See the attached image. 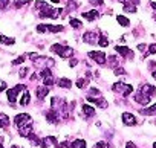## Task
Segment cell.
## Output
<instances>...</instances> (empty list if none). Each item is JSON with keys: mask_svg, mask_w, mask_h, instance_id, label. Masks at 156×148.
Returning a JSON list of instances; mask_svg holds the SVG:
<instances>
[{"mask_svg": "<svg viewBox=\"0 0 156 148\" xmlns=\"http://www.w3.org/2000/svg\"><path fill=\"white\" fill-rule=\"evenodd\" d=\"M150 5H151V8H154V9H156V2H151Z\"/></svg>", "mask_w": 156, "mask_h": 148, "instance_id": "47", "label": "cell"}, {"mask_svg": "<svg viewBox=\"0 0 156 148\" xmlns=\"http://www.w3.org/2000/svg\"><path fill=\"white\" fill-rule=\"evenodd\" d=\"M25 90H26V86H23V84H19V86L9 89V90L6 92V95H8V101L14 105V104H16V99H17V96H19V93H20V92H25Z\"/></svg>", "mask_w": 156, "mask_h": 148, "instance_id": "2", "label": "cell"}, {"mask_svg": "<svg viewBox=\"0 0 156 148\" xmlns=\"http://www.w3.org/2000/svg\"><path fill=\"white\" fill-rule=\"evenodd\" d=\"M0 148H3V137L0 136Z\"/></svg>", "mask_w": 156, "mask_h": 148, "instance_id": "46", "label": "cell"}, {"mask_svg": "<svg viewBox=\"0 0 156 148\" xmlns=\"http://www.w3.org/2000/svg\"><path fill=\"white\" fill-rule=\"evenodd\" d=\"M153 148H156V142H154V143H153Z\"/></svg>", "mask_w": 156, "mask_h": 148, "instance_id": "51", "label": "cell"}, {"mask_svg": "<svg viewBox=\"0 0 156 148\" xmlns=\"http://www.w3.org/2000/svg\"><path fill=\"white\" fill-rule=\"evenodd\" d=\"M133 98H135V101H136L138 104H141V105H147V104L150 102V96H145V95H142V93H139V92H138Z\"/></svg>", "mask_w": 156, "mask_h": 148, "instance_id": "11", "label": "cell"}, {"mask_svg": "<svg viewBox=\"0 0 156 148\" xmlns=\"http://www.w3.org/2000/svg\"><path fill=\"white\" fill-rule=\"evenodd\" d=\"M124 11L126 12H136V6L130 3H124Z\"/></svg>", "mask_w": 156, "mask_h": 148, "instance_id": "28", "label": "cell"}, {"mask_svg": "<svg viewBox=\"0 0 156 148\" xmlns=\"http://www.w3.org/2000/svg\"><path fill=\"white\" fill-rule=\"evenodd\" d=\"M98 44H100L101 47H107V46H109V40H107V37H106L104 34H100V37H98Z\"/></svg>", "mask_w": 156, "mask_h": 148, "instance_id": "22", "label": "cell"}, {"mask_svg": "<svg viewBox=\"0 0 156 148\" xmlns=\"http://www.w3.org/2000/svg\"><path fill=\"white\" fill-rule=\"evenodd\" d=\"M6 89V83L5 81H2V80H0V92H3Z\"/></svg>", "mask_w": 156, "mask_h": 148, "instance_id": "41", "label": "cell"}, {"mask_svg": "<svg viewBox=\"0 0 156 148\" xmlns=\"http://www.w3.org/2000/svg\"><path fill=\"white\" fill-rule=\"evenodd\" d=\"M150 53H156V43H153V44L148 46V55Z\"/></svg>", "mask_w": 156, "mask_h": 148, "instance_id": "34", "label": "cell"}, {"mask_svg": "<svg viewBox=\"0 0 156 148\" xmlns=\"http://www.w3.org/2000/svg\"><path fill=\"white\" fill-rule=\"evenodd\" d=\"M139 93H142V95L151 98L153 95H156V87H153V86H150V84H142V86L139 87Z\"/></svg>", "mask_w": 156, "mask_h": 148, "instance_id": "6", "label": "cell"}, {"mask_svg": "<svg viewBox=\"0 0 156 148\" xmlns=\"http://www.w3.org/2000/svg\"><path fill=\"white\" fill-rule=\"evenodd\" d=\"M64 28L63 26H52V25H48V31L49 32H61Z\"/></svg>", "mask_w": 156, "mask_h": 148, "instance_id": "29", "label": "cell"}, {"mask_svg": "<svg viewBox=\"0 0 156 148\" xmlns=\"http://www.w3.org/2000/svg\"><path fill=\"white\" fill-rule=\"evenodd\" d=\"M95 148H110V145H109V142H106V140H100V142L95 143Z\"/></svg>", "mask_w": 156, "mask_h": 148, "instance_id": "30", "label": "cell"}, {"mask_svg": "<svg viewBox=\"0 0 156 148\" xmlns=\"http://www.w3.org/2000/svg\"><path fill=\"white\" fill-rule=\"evenodd\" d=\"M115 50L124 58H133V50H130L127 46H116Z\"/></svg>", "mask_w": 156, "mask_h": 148, "instance_id": "7", "label": "cell"}, {"mask_svg": "<svg viewBox=\"0 0 156 148\" xmlns=\"http://www.w3.org/2000/svg\"><path fill=\"white\" fill-rule=\"evenodd\" d=\"M81 110H83V113H84L86 118H92V116H95V108L90 107V105H87V104H84V105L81 107Z\"/></svg>", "mask_w": 156, "mask_h": 148, "instance_id": "16", "label": "cell"}, {"mask_svg": "<svg viewBox=\"0 0 156 148\" xmlns=\"http://www.w3.org/2000/svg\"><path fill=\"white\" fill-rule=\"evenodd\" d=\"M58 55H60L61 58H70V57L73 55V49H72V47H69V46H64Z\"/></svg>", "mask_w": 156, "mask_h": 148, "instance_id": "15", "label": "cell"}, {"mask_svg": "<svg viewBox=\"0 0 156 148\" xmlns=\"http://www.w3.org/2000/svg\"><path fill=\"white\" fill-rule=\"evenodd\" d=\"M69 23H70V26H72L73 29H80V28L83 26V23H81L80 20H78V19H70V20H69Z\"/></svg>", "mask_w": 156, "mask_h": 148, "instance_id": "25", "label": "cell"}, {"mask_svg": "<svg viewBox=\"0 0 156 148\" xmlns=\"http://www.w3.org/2000/svg\"><path fill=\"white\" fill-rule=\"evenodd\" d=\"M26 73H28V69H26V67H23V69L19 72V75H20V78H23V77H26Z\"/></svg>", "mask_w": 156, "mask_h": 148, "instance_id": "39", "label": "cell"}, {"mask_svg": "<svg viewBox=\"0 0 156 148\" xmlns=\"http://www.w3.org/2000/svg\"><path fill=\"white\" fill-rule=\"evenodd\" d=\"M69 148H86V140L84 139H75L73 142L67 143Z\"/></svg>", "mask_w": 156, "mask_h": 148, "instance_id": "12", "label": "cell"}, {"mask_svg": "<svg viewBox=\"0 0 156 148\" xmlns=\"http://www.w3.org/2000/svg\"><path fill=\"white\" fill-rule=\"evenodd\" d=\"M37 32H40V34L48 32V25H38V26H37Z\"/></svg>", "mask_w": 156, "mask_h": 148, "instance_id": "33", "label": "cell"}, {"mask_svg": "<svg viewBox=\"0 0 156 148\" xmlns=\"http://www.w3.org/2000/svg\"><path fill=\"white\" fill-rule=\"evenodd\" d=\"M141 115H145V116L156 115V104H153V105L148 107V108H142V110H141Z\"/></svg>", "mask_w": 156, "mask_h": 148, "instance_id": "21", "label": "cell"}, {"mask_svg": "<svg viewBox=\"0 0 156 148\" xmlns=\"http://www.w3.org/2000/svg\"><path fill=\"white\" fill-rule=\"evenodd\" d=\"M9 127V118L3 113H0V128H8Z\"/></svg>", "mask_w": 156, "mask_h": 148, "instance_id": "19", "label": "cell"}, {"mask_svg": "<svg viewBox=\"0 0 156 148\" xmlns=\"http://www.w3.org/2000/svg\"><path fill=\"white\" fill-rule=\"evenodd\" d=\"M58 112H55V110H49V112H46V121L48 122H51V124H57L58 122Z\"/></svg>", "mask_w": 156, "mask_h": 148, "instance_id": "9", "label": "cell"}, {"mask_svg": "<svg viewBox=\"0 0 156 148\" xmlns=\"http://www.w3.org/2000/svg\"><path fill=\"white\" fill-rule=\"evenodd\" d=\"M116 20H118V23H119L121 26H124V28H127V26L130 25V20H129L127 17H124V15H118Z\"/></svg>", "mask_w": 156, "mask_h": 148, "instance_id": "23", "label": "cell"}, {"mask_svg": "<svg viewBox=\"0 0 156 148\" xmlns=\"http://www.w3.org/2000/svg\"><path fill=\"white\" fill-rule=\"evenodd\" d=\"M14 122H16V125L20 128V127H25V125L32 124V118H31L28 113H20V115H17V116L14 118Z\"/></svg>", "mask_w": 156, "mask_h": 148, "instance_id": "3", "label": "cell"}, {"mask_svg": "<svg viewBox=\"0 0 156 148\" xmlns=\"http://www.w3.org/2000/svg\"><path fill=\"white\" fill-rule=\"evenodd\" d=\"M138 49H139V50H142V52H144V50H145V49H147V44H144V43H141V44H138Z\"/></svg>", "mask_w": 156, "mask_h": 148, "instance_id": "42", "label": "cell"}, {"mask_svg": "<svg viewBox=\"0 0 156 148\" xmlns=\"http://www.w3.org/2000/svg\"><path fill=\"white\" fill-rule=\"evenodd\" d=\"M87 83H89V80H87V78H80V80L76 81V87H78V89H83V87H86V86H87Z\"/></svg>", "mask_w": 156, "mask_h": 148, "instance_id": "27", "label": "cell"}, {"mask_svg": "<svg viewBox=\"0 0 156 148\" xmlns=\"http://www.w3.org/2000/svg\"><path fill=\"white\" fill-rule=\"evenodd\" d=\"M98 11H95V9H92V11H89V12H83V19H86V20H89V22H95L97 19H98Z\"/></svg>", "mask_w": 156, "mask_h": 148, "instance_id": "13", "label": "cell"}, {"mask_svg": "<svg viewBox=\"0 0 156 148\" xmlns=\"http://www.w3.org/2000/svg\"><path fill=\"white\" fill-rule=\"evenodd\" d=\"M153 78H154V80H156V70H154V72H153Z\"/></svg>", "mask_w": 156, "mask_h": 148, "instance_id": "49", "label": "cell"}, {"mask_svg": "<svg viewBox=\"0 0 156 148\" xmlns=\"http://www.w3.org/2000/svg\"><path fill=\"white\" fill-rule=\"evenodd\" d=\"M112 90H113V92H116V93H119V95H122V96H129V95L133 92V87H132L130 84L115 83V84L112 86Z\"/></svg>", "mask_w": 156, "mask_h": 148, "instance_id": "1", "label": "cell"}, {"mask_svg": "<svg viewBox=\"0 0 156 148\" xmlns=\"http://www.w3.org/2000/svg\"><path fill=\"white\" fill-rule=\"evenodd\" d=\"M122 122L126 124V125H129V127H132V125H136V118L132 115V113H122Z\"/></svg>", "mask_w": 156, "mask_h": 148, "instance_id": "8", "label": "cell"}, {"mask_svg": "<svg viewBox=\"0 0 156 148\" xmlns=\"http://www.w3.org/2000/svg\"><path fill=\"white\" fill-rule=\"evenodd\" d=\"M89 57L95 61V63H98L100 66H104L106 64V53L104 52H89Z\"/></svg>", "mask_w": 156, "mask_h": 148, "instance_id": "4", "label": "cell"}, {"mask_svg": "<svg viewBox=\"0 0 156 148\" xmlns=\"http://www.w3.org/2000/svg\"><path fill=\"white\" fill-rule=\"evenodd\" d=\"M89 2H90L92 5H95V6H100V5H103L104 0H89Z\"/></svg>", "mask_w": 156, "mask_h": 148, "instance_id": "37", "label": "cell"}, {"mask_svg": "<svg viewBox=\"0 0 156 148\" xmlns=\"http://www.w3.org/2000/svg\"><path fill=\"white\" fill-rule=\"evenodd\" d=\"M129 2H130V3H133V5H135V6H136V5H138V3H139V0H129Z\"/></svg>", "mask_w": 156, "mask_h": 148, "instance_id": "45", "label": "cell"}, {"mask_svg": "<svg viewBox=\"0 0 156 148\" xmlns=\"http://www.w3.org/2000/svg\"><path fill=\"white\" fill-rule=\"evenodd\" d=\"M76 63H78V61H76L75 58H72V60L69 61V66H70V67H73V66H76Z\"/></svg>", "mask_w": 156, "mask_h": 148, "instance_id": "43", "label": "cell"}, {"mask_svg": "<svg viewBox=\"0 0 156 148\" xmlns=\"http://www.w3.org/2000/svg\"><path fill=\"white\" fill-rule=\"evenodd\" d=\"M11 148H20V146H17V145H12V146H11Z\"/></svg>", "mask_w": 156, "mask_h": 148, "instance_id": "50", "label": "cell"}, {"mask_svg": "<svg viewBox=\"0 0 156 148\" xmlns=\"http://www.w3.org/2000/svg\"><path fill=\"white\" fill-rule=\"evenodd\" d=\"M63 47H64L63 44H54V46L51 47V50H52V52H55V53H60Z\"/></svg>", "mask_w": 156, "mask_h": 148, "instance_id": "32", "label": "cell"}, {"mask_svg": "<svg viewBox=\"0 0 156 148\" xmlns=\"http://www.w3.org/2000/svg\"><path fill=\"white\" fill-rule=\"evenodd\" d=\"M87 101H90V102H94V104H97L98 107H101V108H106L107 107V102L100 96V98H92V96H87Z\"/></svg>", "mask_w": 156, "mask_h": 148, "instance_id": "14", "label": "cell"}, {"mask_svg": "<svg viewBox=\"0 0 156 148\" xmlns=\"http://www.w3.org/2000/svg\"><path fill=\"white\" fill-rule=\"evenodd\" d=\"M29 3H31V0H19V2L14 3V6H16V8H22V6L29 5Z\"/></svg>", "mask_w": 156, "mask_h": 148, "instance_id": "31", "label": "cell"}, {"mask_svg": "<svg viewBox=\"0 0 156 148\" xmlns=\"http://www.w3.org/2000/svg\"><path fill=\"white\" fill-rule=\"evenodd\" d=\"M43 84H44L46 87H49V86L55 84V78H54L52 75H49V77H44V78H43Z\"/></svg>", "mask_w": 156, "mask_h": 148, "instance_id": "26", "label": "cell"}, {"mask_svg": "<svg viewBox=\"0 0 156 148\" xmlns=\"http://www.w3.org/2000/svg\"><path fill=\"white\" fill-rule=\"evenodd\" d=\"M83 41H86L89 44H95V43H98V34L94 31H87L86 34H83Z\"/></svg>", "mask_w": 156, "mask_h": 148, "instance_id": "5", "label": "cell"}, {"mask_svg": "<svg viewBox=\"0 0 156 148\" xmlns=\"http://www.w3.org/2000/svg\"><path fill=\"white\" fill-rule=\"evenodd\" d=\"M0 43H2V44H8V46H11V44H14V43H16V40H14V38H9V37H5V35H0Z\"/></svg>", "mask_w": 156, "mask_h": 148, "instance_id": "24", "label": "cell"}, {"mask_svg": "<svg viewBox=\"0 0 156 148\" xmlns=\"http://www.w3.org/2000/svg\"><path fill=\"white\" fill-rule=\"evenodd\" d=\"M32 131H34V128H32V125H31V124H29V125H25V127H20V128H19V134H20L22 137H29L31 134H34Z\"/></svg>", "mask_w": 156, "mask_h": 148, "instance_id": "10", "label": "cell"}, {"mask_svg": "<svg viewBox=\"0 0 156 148\" xmlns=\"http://www.w3.org/2000/svg\"><path fill=\"white\" fill-rule=\"evenodd\" d=\"M124 73H126V70L122 67H116L115 69V75H124Z\"/></svg>", "mask_w": 156, "mask_h": 148, "instance_id": "35", "label": "cell"}, {"mask_svg": "<svg viewBox=\"0 0 156 148\" xmlns=\"http://www.w3.org/2000/svg\"><path fill=\"white\" fill-rule=\"evenodd\" d=\"M51 2H52V3H58V2H60V0H51Z\"/></svg>", "mask_w": 156, "mask_h": 148, "instance_id": "48", "label": "cell"}, {"mask_svg": "<svg viewBox=\"0 0 156 148\" xmlns=\"http://www.w3.org/2000/svg\"><path fill=\"white\" fill-rule=\"evenodd\" d=\"M8 6V0H0V9H5Z\"/></svg>", "mask_w": 156, "mask_h": 148, "instance_id": "38", "label": "cell"}, {"mask_svg": "<svg viewBox=\"0 0 156 148\" xmlns=\"http://www.w3.org/2000/svg\"><path fill=\"white\" fill-rule=\"evenodd\" d=\"M126 148H136V145H135L133 142H127V145H126Z\"/></svg>", "mask_w": 156, "mask_h": 148, "instance_id": "44", "label": "cell"}, {"mask_svg": "<svg viewBox=\"0 0 156 148\" xmlns=\"http://www.w3.org/2000/svg\"><path fill=\"white\" fill-rule=\"evenodd\" d=\"M57 84H58V87H63V89H70L72 87V81L67 80V78H60L57 81Z\"/></svg>", "mask_w": 156, "mask_h": 148, "instance_id": "18", "label": "cell"}, {"mask_svg": "<svg viewBox=\"0 0 156 148\" xmlns=\"http://www.w3.org/2000/svg\"><path fill=\"white\" fill-rule=\"evenodd\" d=\"M109 63L112 64V67L116 66V57H109Z\"/></svg>", "mask_w": 156, "mask_h": 148, "instance_id": "40", "label": "cell"}, {"mask_svg": "<svg viewBox=\"0 0 156 148\" xmlns=\"http://www.w3.org/2000/svg\"><path fill=\"white\" fill-rule=\"evenodd\" d=\"M48 93H49V89H48L46 86H41V87L37 89V98H38V99H44V98L48 96Z\"/></svg>", "mask_w": 156, "mask_h": 148, "instance_id": "17", "label": "cell"}, {"mask_svg": "<svg viewBox=\"0 0 156 148\" xmlns=\"http://www.w3.org/2000/svg\"><path fill=\"white\" fill-rule=\"evenodd\" d=\"M23 61H25V57H19L17 60H14V61H12V64H14V66H17V64L23 63Z\"/></svg>", "mask_w": 156, "mask_h": 148, "instance_id": "36", "label": "cell"}, {"mask_svg": "<svg viewBox=\"0 0 156 148\" xmlns=\"http://www.w3.org/2000/svg\"><path fill=\"white\" fill-rule=\"evenodd\" d=\"M29 101H31V95H29V92H28V90H25V92H23V96L20 98V105H23V107H25V105H28V104H29Z\"/></svg>", "mask_w": 156, "mask_h": 148, "instance_id": "20", "label": "cell"}]
</instances>
